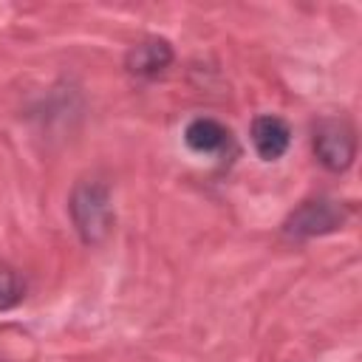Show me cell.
<instances>
[{"instance_id":"cell-1","label":"cell","mask_w":362,"mask_h":362,"mask_svg":"<svg viewBox=\"0 0 362 362\" xmlns=\"http://www.w3.org/2000/svg\"><path fill=\"white\" fill-rule=\"evenodd\" d=\"M71 223L85 246H99L110 238L116 212H113V189L102 178H82L74 184L68 195Z\"/></svg>"},{"instance_id":"cell-2","label":"cell","mask_w":362,"mask_h":362,"mask_svg":"<svg viewBox=\"0 0 362 362\" xmlns=\"http://www.w3.org/2000/svg\"><path fill=\"white\" fill-rule=\"evenodd\" d=\"M348 218H351V206L345 201H337L331 195H314L300 201L286 215V221L280 223V235L288 243H305L342 229Z\"/></svg>"},{"instance_id":"cell-3","label":"cell","mask_w":362,"mask_h":362,"mask_svg":"<svg viewBox=\"0 0 362 362\" xmlns=\"http://www.w3.org/2000/svg\"><path fill=\"white\" fill-rule=\"evenodd\" d=\"M311 150L314 158L328 173H345L351 170L356 158V130L342 116H322L311 127Z\"/></svg>"},{"instance_id":"cell-4","label":"cell","mask_w":362,"mask_h":362,"mask_svg":"<svg viewBox=\"0 0 362 362\" xmlns=\"http://www.w3.org/2000/svg\"><path fill=\"white\" fill-rule=\"evenodd\" d=\"M175 59V51L170 45V40L164 37H144L139 42H133L124 54V71L141 82H153L161 79L170 65Z\"/></svg>"},{"instance_id":"cell-5","label":"cell","mask_w":362,"mask_h":362,"mask_svg":"<svg viewBox=\"0 0 362 362\" xmlns=\"http://www.w3.org/2000/svg\"><path fill=\"white\" fill-rule=\"evenodd\" d=\"M249 139H252L255 153L263 161H277L291 147V127L277 113H260L249 124Z\"/></svg>"},{"instance_id":"cell-6","label":"cell","mask_w":362,"mask_h":362,"mask_svg":"<svg viewBox=\"0 0 362 362\" xmlns=\"http://www.w3.org/2000/svg\"><path fill=\"white\" fill-rule=\"evenodd\" d=\"M184 144L195 156H218L232 144V130L212 116H195L184 127Z\"/></svg>"},{"instance_id":"cell-7","label":"cell","mask_w":362,"mask_h":362,"mask_svg":"<svg viewBox=\"0 0 362 362\" xmlns=\"http://www.w3.org/2000/svg\"><path fill=\"white\" fill-rule=\"evenodd\" d=\"M23 297H25V277L17 269L3 266L0 269V311L20 305Z\"/></svg>"}]
</instances>
